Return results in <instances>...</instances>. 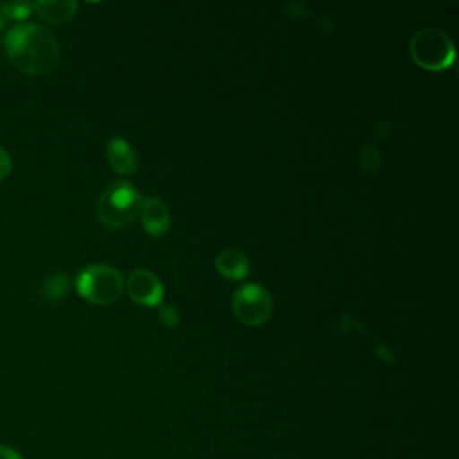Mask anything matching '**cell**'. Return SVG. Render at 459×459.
Here are the masks:
<instances>
[{
	"instance_id": "11",
	"label": "cell",
	"mask_w": 459,
	"mask_h": 459,
	"mask_svg": "<svg viewBox=\"0 0 459 459\" xmlns=\"http://www.w3.org/2000/svg\"><path fill=\"white\" fill-rule=\"evenodd\" d=\"M70 287V280L65 273H54L48 276L41 287V296L48 301H59L66 296Z\"/></svg>"
},
{
	"instance_id": "15",
	"label": "cell",
	"mask_w": 459,
	"mask_h": 459,
	"mask_svg": "<svg viewBox=\"0 0 459 459\" xmlns=\"http://www.w3.org/2000/svg\"><path fill=\"white\" fill-rule=\"evenodd\" d=\"M0 459H23L18 450L7 445H0Z\"/></svg>"
},
{
	"instance_id": "10",
	"label": "cell",
	"mask_w": 459,
	"mask_h": 459,
	"mask_svg": "<svg viewBox=\"0 0 459 459\" xmlns=\"http://www.w3.org/2000/svg\"><path fill=\"white\" fill-rule=\"evenodd\" d=\"M32 11L52 25L68 23L77 13V2L74 0H39L32 4Z\"/></svg>"
},
{
	"instance_id": "16",
	"label": "cell",
	"mask_w": 459,
	"mask_h": 459,
	"mask_svg": "<svg viewBox=\"0 0 459 459\" xmlns=\"http://www.w3.org/2000/svg\"><path fill=\"white\" fill-rule=\"evenodd\" d=\"M5 23H7V20H5V14H4L2 4H0V30H4V29H5Z\"/></svg>"
},
{
	"instance_id": "12",
	"label": "cell",
	"mask_w": 459,
	"mask_h": 459,
	"mask_svg": "<svg viewBox=\"0 0 459 459\" xmlns=\"http://www.w3.org/2000/svg\"><path fill=\"white\" fill-rule=\"evenodd\" d=\"M5 20H14V22H23L30 16L32 13V4L29 2H5L2 4Z\"/></svg>"
},
{
	"instance_id": "6",
	"label": "cell",
	"mask_w": 459,
	"mask_h": 459,
	"mask_svg": "<svg viewBox=\"0 0 459 459\" xmlns=\"http://www.w3.org/2000/svg\"><path fill=\"white\" fill-rule=\"evenodd\" d=\"M126 289L129 298L142 307H160L165 296L161 280L149 269H136L127 276Z\"/></svg>"
},
{
	"instance_id": "5",
	"label": "cell",
	"mask_w": 459,
	"mask_h": 459,
	"mask_svg": "<svg viewBox=\"0 0 459 459\" xmlns=\"http://www.w3.org/2000/svg\"><path fill=\"white\" fill-rule=\"evenodd\" d=\"M231 310L240 323L247 326H260L271 317L273 298L265 287L258 283H246L233 292Z\"/></svg>"
},
{
	"instance_id": "7",
	"label": "cell",
	"mask_w": 459,
	"mask_h": 459,
	"mask_svg": "<svg viewBox=\"0 0 459 459\" xmlns=\"http://www.w3.org/2000/svg\"><path fill=\"white\" fill-rule=\"evenodd\" d=\"M140 219H142L143 230L154 238L163 237L169 231L170 212H169L167 204L158 197L143 199L142 208H140Z\"/></svg>"
},
{
	"instance_id": "1",
	"label": "cell",
	"mask_w": 459,
	"mask_h": 459,
	"mask_svg": "<svg viewBox=\"0 0 459 459\" xmlns=\"http://www.w3.org/2000/svg\"><path fill=\"white\" fill-rule=\"evenodd\" d=\"M4 48L9 61L25 75L39 77L59 63L56 36L39 23H18L4 34Z\"/></svg>"
},
{
	"instance_id": "13",
	"label": "cell",
	"mask_w": 459,
	"mask_h": 459,
	"mask_svg": "<svg viewBox=\"0 0 459 459\" xmlns=\"http://www.w3.org/2000/svg\"><path fill=\"white\" fill-rule=\"evenodd\" d=\"M158 317H160V321H161L167 328L178 326V325H179V319H181L178 308L172 307V305H165V303L160 305V308H158Z\"/></svg>"
},
{
	"instance_id": "9",
	"label": "cell",
	"mask_w": 459,
	"mask_h": 459,
	"mask_svg": "<svg viewBox=\"0 0 459 459\" xmlns=\"http://www.w3.org/2000/svg\"><path fill=\"white\" fill-rule=\"evenodd\" d=\"M215 269L222 278L238 281V280H244L249 274L251 264H249V258L246 256L244 251L235 249V247H228V249H222L215 256Z\"/></svg>"
},
{
	"instance_id": "2",
	"label": "cell",
	"mask_w": 459,
	"mask_h": 459,
	"mask_svg": "<svg viewBox=\"0 0 459 459\" xmlns=\"http://www.w3.org/2000/svg\"><path fill=\"white\" fill-rule=\"evenodd\" d=\"M142 194L124 179L109 183L97 201V215L104 228L122 230L131 224L142 208Z\"/></svg>"
},
{
	"instance_id": "4",
	"label": "cell",
	"mask_w": 459,
	"mask_h": 459,
	"mask_svg": "<svg viewBox=\"0 0 459 459\" xmlns=\"http://www.w3.org/2000/svg\"><path fill=\"white\" fill-rule=\"evenodd\" d=\"M414 63L430 72H439L454 63V43L443 30L436 27L420 29L409 45Z\"/></svg>"
},
{
	"instance_id": "8",
	"label": "cell",
	"mask_w": 459,
	"mask_h": 459,
	"mask_svg": "<svg viewBox=\"0 0 459 459\" xmlns=\"http://www.w3.org/2000/svg\"><path fill=\"white\" fill-rule=\"evenodd\" d=\"M106 156L113 170L122 176H131L138 169V154L131 143L120 136H113L106 143Z\"/></svg>"
},
{
	"instance_id": "3",
	"label": "cell",
	"mask_w": 459,
	"mask_h": 459,
	"mask_svg": "<svg viewBox=\"0 0 459 459\" xmlns=\"http://www.w3.org/2000/svg\"><path fill=\"white\" fill-rule=\"evenodd\" d=\"M126 281L118 269L106 264L82 267L75 276V289L81 298L93 305H111L120 299Z\"/></svg>"
},
{
	"instance_id": "14",
	"label": "cell",
	"mask_w": 459,
	"mask_h": 459,
	"mask_svg": "<svg viewBox=\"0 0 459 459\" xmlns=\"http://www.w3.org/2000/svg\"><path fill=\"white\" fill-rule=\"evenodd\" d=\"M13 170V160L5 149L0 147V181H4Z\"/></svg>"
}]
</instances>
